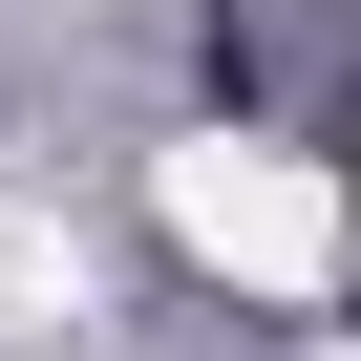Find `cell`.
<instances>
[{
	"label": "cell",
	"instance_id": "6da1fadb",
	"mask_svg": "<svg viewBox=\"0 0 361 361\" xmlns=\"http://www.w3.org/2000/svg\"><path fill=\"white\" fill-rule=\"evenodd\" d=\"M149 192H170V234H192L234 298H340V276H361L340 170H298V149H234V128H213V149H170Z\"/></svg>",
	"mask_w": 361,
	"mask_h": 361
}]
</instances>
